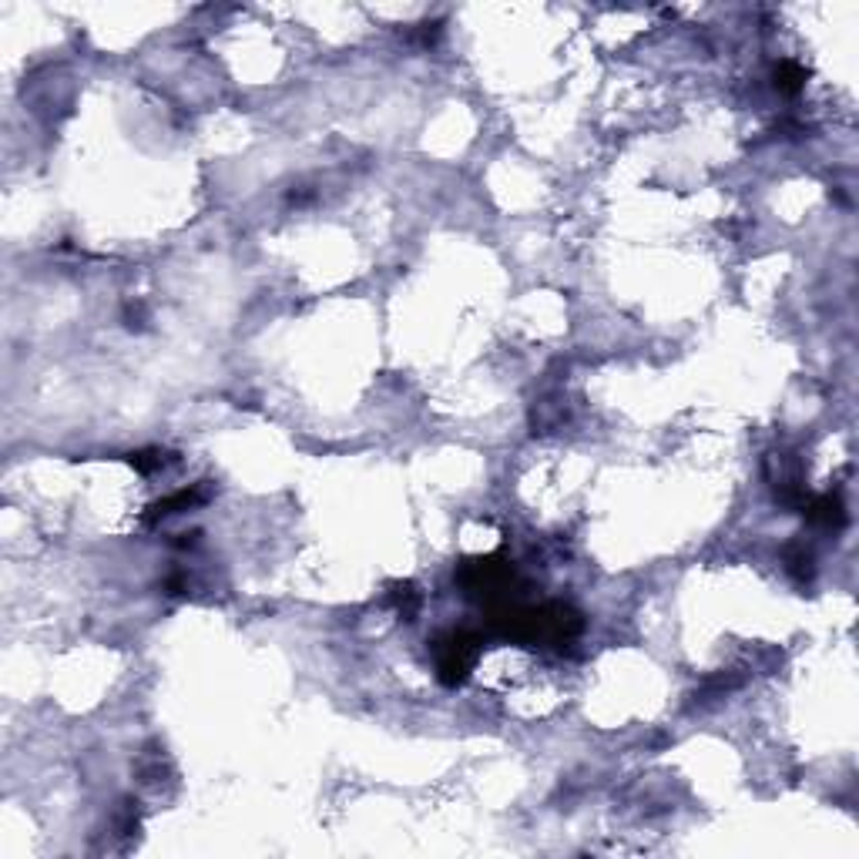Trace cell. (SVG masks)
Returning <instances> with one entry per match:
<instances>
[{"label": "cell", "instance_id": "1", "mask_svg": "<svg viewBox=\"0 0 859 859\" xmlns=\"http://www.w3.org/2000/svg\"><path fill=\"white\" fill-rule=\"evenodd\" d=\"M457 581L470 598L487 601V608L503 604V601H514V598H511V587L517 585V571H514V564L503 558V554H487V558L463 560V564L457 568Z\"/></svg>", "mask_w": 859, "mask_h": 859}, {"label": "cell", "instance_id": "2", "mask_svg": "<svg viewBox=\"0 0 859 859\" xmlns=\"http://www.w3.org/2000/svg\"><path fill=\"white\" fill-rule=\"evenodd\" d=\"M480 648H484V634H480V631L454 628V631H446V634H440V638L433 642L437 678L450 688L463 685L467 675H470V668H473V661H477V655H480Z\"/></svg>", "mask_w": 859, "mask_h": 859}, {"label": "cell", "instance_id": "3", "mask_svg": "<svg viewBox=\"0 0 859 859\" xmlns=\"http://www.w3.org/2000/svg\"><path fill=\"white\" fill-rule=\"evenodd\" d=\"M802 514L809 524H819V528H832L839 530L846 524V507L836 494H819V497H806L802 501Z\"/></svg>", "mask_w": 859, "mask_h": 859}, {"label": "cell", "instance_id": "4", "mask_svg": "<svg viewBox=\"0 0 859 859\" xmlns=\"http://www.w3.org/2000/svg\"><path fill=\"white\" fill-rule=\"evenodd\" d=\"M209 497V490L205 487H185L178 490V494H172V497H165V501H158L151 511H148V524H155V520H165V517L172 514H182V511H192V507H199L201 501Z\"/></svg>", "mask_w": 859, "mask_h": 859}, {"label": "cell", "instance_id": "5", "mask_svg": "<svg viewBox=\"0 0 859 859\" xmlns=\"http://www.w3.org/2000/svg\"><path fill=\"white\" fill-rule=\"evenodd\" d=\"M802 85H806V68L796 64V61H779V68H775V87H779L782 94H799Z\"/></svg>", "mask_w": 859, "mask_h": 859}, {"label": "cell", "instance_id": "6", "mask_svg": "<svg viewBox=\"0 0 859 859\" xmlns=\"http://www.w3.org/2000/svg\"><path fill=\"white\" fill-rule=\"evenodd\" d=\"M786 568H789V574L799 581V585H806V581H813V574H816V560H813V554H809V551L792 547V551L786 554Z\"/></svg>", "mask_w": 859, "mask_h": 859}, {"label": "cell", "instance_id": "7", "mask_svg": "<svg viewBox=\"0 0 859 859\" xmlns=\"http://www.w3.org/2000/svg\"><path fill=\"white\" fill-rule=\"evenodd\" d=\"M128 463L138 473H155L168 463V454L165 450H135V454H128Z\"/></svg>", "mask_w": 859, "mask_h": 859}, {"label": "cell", "instance_id": "8", "mask_svg": "<svg viewBox=\"0 0 859 859\" xmlns=\"http://www.w3.org/2000/svg\"><path fill=\"white\" fill-rule=\"evenodd\" d=\"M389 598H393V604H397V611H400L406 621L416 615V608H420V594L413 591V585H397L393 591H389Z\"/></svg>", "mask_w": 859, "mask_h": 859}]
</instances>
